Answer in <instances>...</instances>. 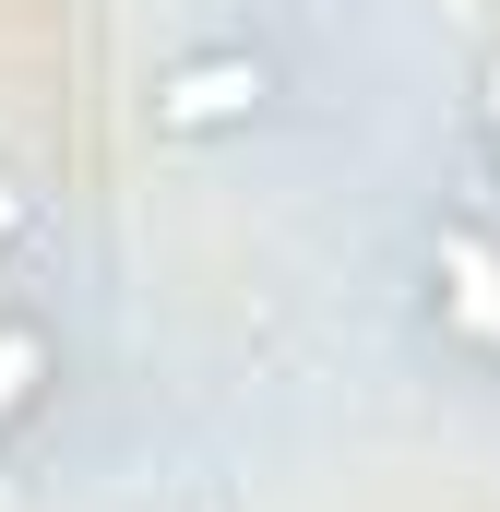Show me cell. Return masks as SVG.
I'll use <instances>...</instances> for the list:
<instances>
[{
  "mask_svg": "<svg viewBox=\"0 0 500 512\" xmlns=\"http://www.w3.org/2000/svg\"><path fill=\"white\" fill-rule=\"evenodd\" d=\"M143 108H155L167 143H227V131H262L274 108H286V72H274L250 36H215V48H179Z\"/></svg>",
  "mask_w": 500,
  "mask_h": 512,
  "instance_id": "obj_1",
  "label": "cell"
},
{
  "mask_svg": "<svg viewBox=\"0 0 500 512\" xmlns=\"http://www.w3.org/2000/svg\"><path fill=\"white\" fill-rule=\"evenodd\" d=\"M24 239H36V191H24V179H12V167H0V262L24 251Z\"/></svg>",
  "mask_w": 500,
  "mask_h": 512,
  "instance_id": "obj_2",
  "label": "cell"
},
{
  "mask_svg": "<svg viewBox=\"0 0 500 512\" xmlns=\"http://www.w3.org/2000/svg\"><path fill=\"white\" fill-rule=\"evenodd\" d=\"M477 143H489V167H500V48L477 60Z\"/></svg>",
  "mask_w": 500,
  "mask_h": 512,
  "instance_id": "obj_3",
  "label": "cell"
}]
</instances>
